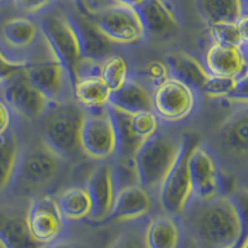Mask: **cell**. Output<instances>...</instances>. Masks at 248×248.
<instances>
[{
  "mask_svg": "<svg viewBox=\"0 0 248 248\" xmlns=\"http://www.w3.org/2000/svg\"><path fill=\"white\" fill-rule=\"evenodd\" d=\"M0 248H6V247H5V246H4V245H3V242H1V241H0Z\"/></svg>",
  "mask_w": 248,
  "mask_h": 248,
  "instance_id": "b9f144b4",
  "label": "cell"
},
{
  "mask_svg": "<svg viewBox=\"0 0 248 248\" xmlns=\"http://www.w3.org/2000/svg\"><path fill=\"white\" fill-rule=\"evenodd\" d=\"M129 123L134 134L143 141L158 132V117L153 110L129 113Z\"/></svg>",
  "mask_w": 248,
  "mask_h": 248,
  "instance_id": "1f68e13d",
  "label": "cell"
},
{
  "mask_svg": "<svg viewBox=\"0 0 248 248\" xmlns=\"http://www.w3.org/2000/svg\"><path fill=\"white\" fill-rule=\"evenodd\" d=\"M108 110L114 123L117 134V153L122 159H133L137 150L144 143L134 134L129 123V112L108 105Z\"/></svg>",
  "mask_w": 248,
  "mask_h": 248,
  "instance_id": "484cf974",
  "label": "cell"
},
{
  "mask_svg": "<svg viewBox=\"0 0 248 248\" xmlns=\"http://www.w3.org/2000/svg\"><path fill=\"white\" fill-rule=\"evenodd\" d=\"M43 248H97L93 243H87L85 241L79 240H70V238H63V240H56L55 242L48 243L44 246Z\"/></svg>",
  "mask_w": 248,
  "mask_h": 248,
  "instance_id": "d590c367",
  "label": "cell"
},
{
  "mask_svg": "<svg viewBox=\"0 0 248 248\" xmlns=\"http://www.w3.org/2000/svg\"><path fill=\"white\" fill-rule=\"evenodd\" d=\"M134 9L145 35L165 37L174 34L179 29L178 19L164 0H143Z\"/></svg>",
  "mask_w": 248,
  "mask_h": 248,
  "instance_id": "2e32d148",
  "label": "cell"
},
{
  "mask_svg": "<svg viewBox=\"0 0 248 248\" xmlns=\"http://www.w3.org/2000/svg\"><path fill=\"white\" fill-rule=\"evenodd\" d=\"M57 205L63 218L67 220H83L92 214V200L87 187L74 186L62 191Z\"/></svg>",
  "mask_w": 248,
  "mask_h": 248,
  "instance_id": "4316f807",
  "label": "cell"
},
{
  "mask_svg": "<svg viewBox=\"0 0 248 248\" xmlns=\"http://www.w3.org/2000/svg\"><path fill=\"white\" fill-rule=\"evenodd\" d=\"M206 70L214 76L240 77L246 74V51L215 43L206 54Z\"/></svg>",
  "mask_w": 248,
  "mask_h": 248,
  "instance_id": "e0dca14e",
  "label": "cell"
},
{
  "mask_svg": "<svg viewBox=\"0 0 248 248\" xmlns=\"http://www.w3.org/2000/svg\"><path fill=\"white\" fill-rule=\"evenodd\" d=\"M88 19L109 41L122 45H137L145 37V31L136 9L116 4L90 13Z\"/></svg>",
  "mask_w": 248,
  "mask_h": 248,
  "instance_id": "8992f818",
  "label": "cell"
},
{
  "mask_svg": "<svg viewBox=\"0 0 248 248\" xmlns=\"http://www.w3.org/2000/svg\"><path fill=\"white\" fill-rule=\"evenodd\" d=\"M81 149L93 159L105 160L117 153V134L108 106L98 110H88L79 136Z\"/></svg>",
  "mask_w": 248,
  "mask_h": 248,
  "instance_id": "52a82bcc",
  "label": "cell"
},
{
  "mask_svg": "<svg viewBox=\"0 0 248 248\" xmlns=\"http://www.w3.org/2000/svg\"><path fill=\"white\" fill-rule=\"evenodd\" d=\"M108 248H148L144 238V233L139 232H128L122 237H118Z\"/></svg>",
  "mask_w": 248,
  "mask_h": 248,
  "instance_id": "836d02e7",
  "label": "cell"
},
{
  "mask_svg": "<svg viewBox=\"0 0 248 248\" xmlns=\"http://www.w3.org/2000/svg\"><path fill=\"white\" fill-rule=\"evenodd\" d=\"M247 247H248V241H247V236L245 234V236H243L242 238L236 243V245L232 246L231 248H247Z\"/></svg>",
  "mask_w": 248,
  "mask_h": 248,
  "instance_id": "ab89813d",
  "label": "cell"
},
{
  "mask_svg": "<svg viewBox=\"0 0 248 248\" xmlns=\"http://www.w3.org/2000/svg\"><path fill=\"white\" fill-rule=\"evenodd\" d=\"M196 9L207 25L234 23L241 15L247 14L240 0H196Z\"/></svg>",
  "mask_w": 248,
  "mask_h": 248,
  "instance_id": "d4e9b609",
  "label": "cell"
},
{
  "mask_svg": "<svg viewBox=\"0 0 248 248\" xmlns=\"http://www.w3.org/2000/svg\"><path fill=\"white\" fill-rule=\"evenodd\" d=\"M241 1V5H242V9L247 13V0H240Z\"/></svg>",
  "mask_w": 248,
  "mask_h": 248,
  "instance_id": "60d3db41",
  "label": "cell"
},
{
  "mask_svg": "<svg viewBox=\"0 0 248 248\" xmlns=\"http://www.w3.org/2000/svg\"><path fill=\"white\" fill-rule=\"evenodd\" d=\"M1 1H3V0H0V3H1Z\"/></svg>",
  "mask_w": 248,
  "mask_h": 248,
  "instance_id": "7bdbcfd3",
  "label": "cell"
},
{
  "mask_svg": "<svg viewBox=\"0 0 248 248\" xmlns=\"http://www.w3.org/2000/svg\"><path fill=\"white\" fill-rule=\"evenodd\" d=\"M180 140L176 141L158 132L144 141L133 156L139 185L154 189L160 185L179 150Z\"/></svg>",
  "mask_w": 248,
  "mask_h": 248,
  "instance_id": "5b68a950",
  "label": "cell"
},
{
  "mask_svg": "<svg viewBox=\"0 0 248 248\" xmlns=\"http://www.w3.org/2000/svg\"><path fill=\"white\" fill-rule=\"evenodd\" d=\"M147 72L153 83L156 86H158L159 83H161L163 81H165L167 78H169L170 74L168 66L165 65V63H163L161 61L149 62L147 66Z\"/></svg>",
  "mask_w": 248,
  "mask_h": 248,
  "instance_id": "e575fe53",
  "label": "cell"
},
{
  "mask_svg": "<svg viewBox=\"0 0 248 248\" xmlns=\"http://www.w3.org/2000/svg\"><path fill=\"white\" fill-rule=\"evenodd\" d=\"M72 87L76 103L85 109L98 110L109 105L112 91L98 75L81 76Z\"/></svg>",
  "mask_w": 248,
  "mask_h": 248,
  "instance_id": "ffe728a7",
  "label": "cell"
},
{
  "mask_svg": "<svg viewBox=\"0 0 248 248\" xmlns=\"http://www.w3.org/2000/svg\"><path fill=\"white\" fill-rule=\"evenodd\" d=\"M24 66L25 62L12 61L0 51V83H8L10 79L24 74Z\"/></svg>",
  "mask_w": 248,
  "mask_h": 248,
  "instance_id": "d6a6232c",
  "label": "cell"
},
{
  "mask_svg": "<svg viewBox=\"0 0 248 248\" xmlns=\"http://www.w3.org/2000/svg\"><path fill=\"white\" fill-rule=\"evenodd\" d=\"M1 34L8 45L15 48H26L34 44L39 35L36 24L26 17H13L1 26Z\"/></svg>",
  "mask_w": 248,
  "mask_h": 248,
  "instance_id": "83f0119b",
  "label": "cell"
},
{
  "mask_svg": "<svg viewBox=\"0 0 248 248\" xmlns=\"http://www.w3.org/2000/svg\"><path fill=\"white\" fill-rule=\"evenodd\" d=\"M24 75L50 99L59 98L66 83H70L65 67L51 51L45 56H37L25 62Z\"/></svg>",
  "mask_w": 248,
  "mask_h": 248,
  "instance_id": "30bf717a",
  "label": "cell"
},
{
  "mask_svg": "<svg viewBox=\"0 0 248 248\" xmlns=\"http://www.w3.org/2000/svg\"><path fill=\"white\" fill-rule=\"evenodd\" d=\"M168 68L175 78L180 79L190 87L202 91L210 77V72L198 60L185 52H174L168 55Z\"/></svg>",
  "mask_w": 248,
  "mask_h": 248,
  "instance_id": "7402d4cb",
  "label": "cell"
},
{
  "mask_svg": "<svg viewBox=\"0 0 248 248\" xmlns=\"http://www.w3.org/2000/svg\"><path fill=\"white\" fill-rule=\"evenodd\" d=\"M19 143L12 130L0 136V192L5 189L14 176L19 164Z\"/></svg>",
  "mask_w": 248,
  "mask_h": 248,
  "instance_id": "f1b7e54d",
  "label": "cell"
},
{
  "mask_svg": "<svg viewBox=\"0 0 248 248\" xmlns=\"http://www.w3.org/2000/svg\"><path fill=\"white\" fill-rule=\"evenodd\" d=\"M117 4H122V5L130 6V8H137L143 0H116Z\"/></svg>",
  "mask_w": 248,
  "mask_h": 248,
  "instance_id": "f35d334b",
  "label": "cell"
},
{
  "mask_svg": "<svg viewBox=\"0 0 248 248\" xmlns=\"http://www.w3.org/2000/svg\"><path fill=\"white\" fill-rule=\"evenodd\" d=\"M221 143L237 155H246L248 149V113L246 107L232 113L218 130Z\"/></svg>",
  "mask_w": 248,
  "mask_h": 248,
  "instance_id": "44dd1931",
  "label": "cell"
},
{
  "mask_svg": "<svg viewBox=\"0 0 248 248\" xmlns=\"http://www.w3.org/2000/svg\"><path fill=\"white\" fill-rule=\"evenodd\" d=\"M148 248H178L180 231L171 216L153 217L144 232Z\"/></svg>",
  "mask_w": 248,
  "mask_h": 248,
  "instance_id": "cb8c5ba5",
  "label": "cell"
},
{
  "mask_svg": "<svg viewBox=\"0 0 248 248\" xmlns=\"http://www.w3.org/2000/svg\"><path fill=\"white\" fill-rule=\"evenodd\" d=\"M109 105L129 113L152 110V96L140 83L128 79L121 88L110 93Z\"/></svg>",
  "mask_w": 248,
  "mask_h": 248,
  "instance_id": "603a6c76",
  "label": "cell"
},
{
  "mask_svg": "<svg viewBox=\"0 0 248 248\" xmlns=\"http://www.w3.org/2000/svg\"><path fill=\"white\" fill-rule=\"evenodd\" d=\"M4 98L13 109L29 119L45 116L51 99L21 74L6 83Z\"/></svg>",
  "mask_w": 248,
  "mask_h": 248,
  "instance_id": "8fae6325",
  "label": "cell"
},
{
  "mask_svg": "<svg viewBox=\"0 0 248 248\" xmlns=\"http://www.w3.org/2000/svg\"><path fill=\"white\" fill-rule=\"evenodd\" d=\"M195 107V93L190 86L175 77H169L155 88L152 109L158 118L167 122L185 119Z\"/></svg>",
  "mask_w": 248,
  "mask_h": 248,
  "instance_id": "ba28073f",
  "label": "cell"
},
{
  "mask_svg": "<svg viewBox=\"0 0 248 248\" xmlns=\"http://www.w3.org/2000/svg\"><path fill=\"white\" fill-rule=\"evenodd\" d=\"M150 207L152 200L143 186L139 184L125 186L116 194L109 218L114 221L137 220L147 215Z\"/></svg>",
  "mask_w": 248,
  "mask_h": 248,
  "instance_id": "ac0fdd59",
  "label": "cell"
},
{
  "mask_svg": "<svg viewBox=\"0 0 248 248\" xmlns=\"http://www.w3.org/2000/svg\"><path fill=\"white\" fill-rule=\"evenodd\" d=\"M40 30L47 47L65 67L71 86H74L79 78L83 59L78 39L68 16L55 12L48 13L41 19Z\"/></svg>",
  "mask_w": 248,
  "mask_h": 248,
  "instance_id": "277c9868",
  "label": "cell"
},
{
  "mask_svg": "<svg viewBox=\"0 0 248 248\" xmlns=\"http://www.w3.org/2000/svg\"><path fill=\"white\" fill-rule=\"evenodd\" d=\"M87 190L92 200L91 217L96 221H103L108 218L117 194L112 165L103 164L96 168V170L90 176Z\"/></svg>",
  "mask_w": 248,
  "mask_h": 248,
  "instance_id": "5bb4252c",
  "label": "cell"
},
{
  "mask_svg": "<svg viewBox=\"0 0 248 248\" xmlns=\"http://www.w3.org/2000/svg\"><path fill=\"white\" fill-rule=\"evenodd\" d=\"M196 143L198 137H195V134H184L180 139L176 158L159 185L161 207L171 217L183 215L190 202L192 187L187 163L190 150Z\"/></svg>",
  "mask_w": 248,
  "mask_h": 248,
  "instance_id": "3957f363",
  "label": "cell"
},
{
  "mask_svg": "<svg viewBox=\"0 0 248 248\" xmlns=\"http://www.w3.org/2000/svg\"><path fill=\"white\" fill-rule=\"evenodd\" d=\"M44 121L45 145L60 158L74 156L81 149L79 136L85 109L78 103L61 102L48 107Z\"/></svg>",
  "mask_w": 248,
  "mask_h": 248,
  "instance_id": "7a4b0ae2",
  "label": "cell"
},
{
  "mask_svg": "<svg viewBox=\"0 0 248 248\" xmlns=\"http://www.w3.org/2000/svg\"><path fill=\"white\" fill-rule=\"evenodd\" d=\"M184 212L185 227L198 248H231L245 236L240 207L229 196L199 199Z\"/></svg>",
  "mask_w": 248,
  "mask_h": 248,
  "instance_id": "6da1fadb",
  "label": "cell"
},
{
  "mask_svg": "<svg viewBox=\"0 0 248 248\" xmlns=\"http://www.w3.org/2000/svg\"><path fill=\"white\" fill-rule=\"evenodd\" d=\"M77 35L82 59L90 61H99L109 56L112 51V41L102 34L87 15L77 13L68 16Z\"/></svg>",
  "mask_w": 248,
  "mask_h": 248,
  "instance_id": "9a60e30c",
  "label": "cell"
},
{
  "mask_svg": "<svg viewBox=\"0 0 248 248\" xmlns=\"http://www.w3.org/2000/svg\"><path fill=\"white\" fill-rule=\"evenodd\" d=\"M215 43L241 47L247 46V14L241 15L234 23H217L209 25Z\"/></svg>",
  "mask_w": 248,
  "mask_h": 248,
  "instance_id": "f546056e",
  "label": "cell"
},
{
  "mask_svg": "<svg viewBox=\"0 0 248 248\" xmlns=\"http://www.w3.org/2000/svg\"><path fill=\"white\" fill-rule=\"evenodd\" d=\"M26 221L31 237L41 246L59 240L65 227L57 201L50 196L31 201L26 211Z\"/></svg>",
  "mask_w": 248,
  "mask_h": 248,
  "instance_id": "9c48e42d",
  "label": "cell"
},
{
  "mask_svg": "<svg viewBox=\"0 0 248 248\" xmlns=\"http://www.w3.org/2000/svg\"><path fill=\"white\" fill-rule=\"evenodd\" d=\"M187 164L192 194L199 199H210L218 194V170L212 155L205 148L195 144Z\"/></svg>",
  "mask_w": 248,
  "mask_h": 248,
  "instance_id": "4fadbf2b",
  "label": "cell"
},
{
  "mask_svg": "<svg viewBox=\"0 0 248 248\" xmlns=\"http://www.w3.org/2000/svg\"><path fill=\"white\" fill-rule=\"evenodd\" d=\"M20 176L25 183L35 186L50 184L57 178L61 158L46 145L28 150L19 159Z\"/></svg>",
  "mask_w": 248,
  "mask_h": 248,
  "instance_id": "7c38bea8",
  "label": "cell"
},
{
  "mask_svg": "<svg viewBox=\"0 0 248 248\" xmlns=\"http://www.w3.org/2000/svg\"><path fill=\"white\" fill-rule=\"evenodd\" d=\"M26 211L0 210V241L6 248L44 247L34 241L29 232Z\"/></svg>",
  "mask_w": 248,
  "mask_h": 248,
  "instance_id": "d6986e66",
  "label": "cell"
},
{
  "mask_svg": "<svg viewBox=\"0 0 248 248\" xmlns=\"http://www.w3.org/2000/svg\"><path fill=\"white\" fill-rule=\"evenodd\" d=\"M10 125V112L5 103L0 101V136L9 129Z\"/></svg>",
  "mask_w": 248,
  "mask_h": 248,
  "instance_id": "74e56055",
  "label": "cell"
},
{
  "mask_svg": "<svg viewBox=\"0 0 248 248\" xmlns=\"http://www.w3.org/2000/svg\"><path fill=\"white\" fill-rule=\"evenodd\" d=\"M98 76L105 81L109 90L117 91L128 81V63L119 55H112L103 60Z\"/></svg>",
  "mask_w": 248,
  "mask_h": 248,
  "instance_id": "4dcf8cb0",
  "label": "cell"
},
{
  "mask_svg": "<svg viewBox=\"0 0 248 248\" xmlns=\"http://www.w3.org/2000/svg\"><path fill=\"white\" fill-rule=\"evenodd\" d=\"M19 9L26 13H35L45 8L51 0H14Z\"/></svg>",
  "mask_w": 248,
  "mask_h": 248,
  "instance_id": "8d00e7d4",
  "label": "cell"
}]
</instances>
